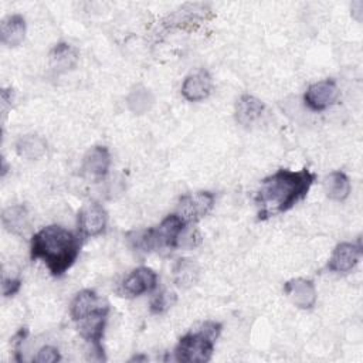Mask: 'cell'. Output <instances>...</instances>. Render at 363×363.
<instances>
[{"mask_svg": "<svg viewBox=\"0 0 363 363\" xmlns=\"http://www.w3.org/2000/svg\"><path fill=\"white\" fill-rule=\"evenodd\" d=\"M315 177L308 169H279L265 177L255 196L258 220H268L291 210L308 194Z\"/></svg>", "mask_w": 363, "mask_h": 363, "instance_id": "cell-1", "label": "cell"}, {"mask_svg": "<svg viewBox=\"0 0 363 363\" xmlns=\"http://www.w3.org/2000/svg\"><path fill=\"white\" fill-rule=\"evenodd\" d=\"M81 248V237L61 225H47L31 238L30 255L43 259L51 275L61 277L75 262Z\"/></svg>", "mask_w": 363, "mask_h": 363, "instance_id": "cell-2", "label": "cell"}, {"mask_svg": "<svg viewBox=\"0 0 363 363\" xmlns=\"http://www.w3.org/2000/svg\"><path fill=\"white\" fill-rule=\"evenodd\" d=\"M221 325L214 320L204 322L197 330L180 337L174 347V359L182 363H204L213 356L216 339L220 336Z\"/></svg>", "mask_w": 363, "mask_h": 363, "instance_id": "cell-3", "label": "cell"}, {"mask_svg": "<svg viewBox=\"0 0 363 363\" xmlns=\"http://www.w3.org/2000/svg\"><path fill=\"white\" fill-rule=\"evenodd\" d=\"M187 224L176 214H169L163 221L152 228L135 233V248L145 252L169 254L177 248L180 233Z\"/></svg>", "mask_w": 363, "mask_h": 363, "instance_id": "cell-4", "label": "cell"}, {"mask_svg": "<svg viewBox=\"0 0 363 363\" xmlns=\"http://www.w3.org/2000/svg\"><path fill=\"white\" fill-rule=\"evenodd\" d=\"M109 305L104 302L99 308H96L92 313H89L86 318L81 319L78 323V332L82 339H85L91 346L94 347L95 353H98L99 359H104V349H102V337L104 330L108 319Z\"/></svg>", "mask_w": 363, "mask_h": 363, "instance_id": "cell-5", "label": "cell"}, {"mask_svg": "<svg viewBox=\"0 0 363 363\" xmlns=\"http://www.w3.org/2000/svg\"><path fill=\"white\" fill-rule=\"evenodd\" d=\"M214 206V194L210 191H196L184 194L177 204L176 214L186 223H197L206 217Z\"/></svg>", "mask_w": 363, "mask_h": 363, "instance_id": "cell-6", "label": "cell"}, {"mask_svg": "<svg viewBox=\"0 0 363 363\" xmlns=\"http://www.w3.org/2000/svg\"><path fill=\"white\" fill-rule=\"evenodd\" d=\"M106 223H108V214L99 203L96 201L85 203L78 211V220H77L78 235L81 238L96 237L105 231Z\"/></svg>", "mask_w": 363, "mask_h": 363, "instance_id": "cell-7", "label": "cell"}, {"mask_svg": "<svg viewBox=\"0 0 363 363\" xmlns=\"http://www.w3.org/2000/svg\"><path fill=\"white\" fill-rule=\"evenodd\" d=\"M157 285V274L147 267L135 268L119 285L118 294L125 298H136L150 292Z\"/></svg>", "mask_w": 363, "mask_h": 363, "instance_id": "cell-8", "label": "cell"}, {"mask_svg": "<svg viewBox=\"0 0 363 363\" xmlns=\"http://www.w3.org/2000/svg\"><path fill=\"white\" fill-rule=\"evenodd\" d=\"M340 91L333 79H323L312 84L305 95L303 102L312 111H325L339 99Z\"/></svg>", "mask_w": 363, "mask_h": 363, "instance_id": "cell-9", "label": "cell"}, {"mask_svg": "<svg viewBox=\"0 0 363 363\" xmlns=\"http://www.w3.org/2000/svg\"><path fill=\"white\" fill-rule=\"evenodd\" d=\"M362 258L360 242H340L332 252L328 262V269L336 274L350 272Z\"/></svg>", "mask_w": 363, "mask_h": 363, "instance_id": "cell-10", "label": "cell"}, {"mask_svg": "<svg viewBox=\"0 0 363 363\" xmlns=\"http://www.w3.org/2000/svg\"><path fill=\"white\" fill-rule=\"evenodd\" d=\"M284 292L289 301L299 309H311L316 303L315 284L305 278H295L284 285Z\"/></svg>", "mask_w": 363, "mask_h": 363, "instance_id": "cell-11", "label": "cell"}, {"mask_svg": "<svg viewBox=\"0 0 363 363\" xmlns=\"http://www.w3.org/2000/svg\"><path fill=\"white\" fill-rule=\"evenodd\" d=\"M213 89V79L206 69H200L184 78L182 85V95L190 102L206 99Z\"/></svg>", "mask_w": 363, "mask_h": 363, "instance_id": "cell-12", "label": "cell"}, {"mask_svg": "<svg viewBox=\"0 0 363 363\" xmlns=\"http://www.w3.org/2000/svg\"><path fill=\"white\" fill-rule=\"evenodd\" d=\"M111 166V155L105 146L91 147L82 157L81 170L91 179H102Z\"/></svg>", "mask_w": 363, "mask_h": 363, "instance_id": "cell-13", "label": "cell"}, {"mask_svg": "<svg viewBox=\"0 0 363 363\" xmlns=\"http://www.w3.org/2000/svg\"><path fill=\"white\" fill-rule=\"evenodd\" d=\"M26 37V20L20 14H11L3 18L0 24V38L7 47H17Z\"/></svg>", "mask_w": 363, "mask_h": 363, "instance_id": "cell-14", "label": "cell"}, {"mask_svg": "<svg viewBox=\"0 0 363 363\" xmlns=\"http://www.w3.org/2000/svg\"><path fill=\"white\" fill-rule=\"evenodd\" d=\"M104 303L102 299L96 295L92 289H82L79 291L69 306V313L74 322H79L81 319L86 318L89 313H92L96 308H99Z\"/></svg>", "mask_w": 363, "mask_h": 363, "instance_id": "cell-15", "label": "cell"}, {"mask_svg": "<svg viewBox=\"0 0 363 363\" xmlns=\"http://www.w3.org/2000/svg\"><path fill=\"white\" fill-rule=\"evenodd\" d=\"M264 109L265 105L261 99L245 94L235 104V119L240 125L248 126L262 115Z\"/></svg>", "mask_w": 363, "mask_h": 363, "instance_id": "cell-16", "label": "cell"}, {"mask_svg": "<svg viewBox=\"0 0 363 363\" xmlns=\"http://www.w3.org/2000/svg\"><path fill=\"white\" fill-rule=\"evenodd\" d=\"M77 61H78L77 50L67 43L57 44L50 52V65L52 71L57 74H62L72 69L77 65Z\"/></svg>", "mask_w": 363, "mask_h": 363, "instance_id": "cell-17", "label": "cell"}, {"mask_svg": "<svg viewBox=\"0 0 363 363\" xmlns=\"http://www.w3.org/2000/svg\"><path fill=\"white\" fill-rule=\"evenodd\" d=\"M200 268L190 258H180L173 265V282L179 288H190L199 281Z\"/></svg>", "mask_w": 363, "mask_h": 363, "instance_id": "cell-18", "label": "cell"}, {"mask_svg": "<svg viewBox=\"0 0 363 363\" xmlns=\"http://www.w3.org/2000/svg\"><path fill=\"white\" fill-rule=\"evenodd\" d=\"M325 191L329 199L336 201H343L350 194V180L349 177L340 172H332L325 179Z\"/></svg>", "mask_w": 363, "mask_h": 363, "instance_id": "cell-19", "label": "cell"}, {"mask_svg": "<svg viewBox=\"0 0 363 363\" xmlns=\"http://www.w3.org/2000/svg\"><path fill=\"white\" fill-rule=\"evenodd\" d=\"M3 225L14 234H24L28 228V214L24 206H11L3 211Z\"/></svg>", "mask_w": 363, "mask_h": 363, "instance_id": "cell-20", "label": "cell"}, {"mask_svg": "<svg viewBox=\"0 0 363 363\" xmlns=\"http://www.w3.org/2000/svg\"><path fill=\"white\" fill-rule=\"evenodd\" d=\"M16 150H17L18 156L28 159V160H34V159H40L41 156H44V153L47 150V143L40 136L27 135V136H23L18 139V142L16 145Z\"/></svg>", "mask_w": 363, "mask_h": 363, "instance_id": "cell-21", "label": "cell"}, {"mask_svg": "<svg viewBox=\"0 0 363 363\" xmlns=\"http://www.w3.org/2000/svg\"><path fill=\"white\" fill-rule=\"evenodd\" d=\"M152 101V95L146 88H138L130 92L128 98V105L135 113H143L146 109H149Z\"/></svg>", "mask_w": 363, "mask_h": 363, "instance_id": "cell-22", "label": "cell"}, {"mask_svg": "<svg viewBox=\"0 0 363 363\" xmlns=\"http://www.w3.org/2000/svg\"><path fill=\"white\" fill-rule=\"evenodd\" d=\"M176 302V294L170 291H162L156 294L150 301V312L155 315L163 313L170 309Z\"/></svg>", "mask_w": 363, "mask_h": 363, "instance_id": "cell-23", "label": "cell"}, {"mask_svg": "<svg viewBox=\"0 0 363 363\" xmlns=\"http://www.w3.org/2000/svg\"><path fill=\"white\" fill-rule=\"evenodd\" d=\"M200 241H201V237L199 231L196 228H187L186 225L184 230L180 233L177 248H194L196 245L200 244Z\"/></svg>", "mask_w": 363, "mask_h": 363, "instance_id": "cell-24", "label": "cell"}, {"mask_svg": "<svg viewBox=\"0 0 363 363\" xmlns=\"http://www.w3.org/2000/svg\"><path fill=\"white\" fill-rule=\"evenodd\" d=\"M61 359L58 349L52 347V346H44L38 350L37 356H35V362L38 363H54L58 362Z\"/></svg>", "mask_w": 363, "mask_h": 363, "instance_id": "cell-25", "label": "cell"}, {"mask_svg": "<svg viewBox=\"0 0 363 363\" xmlns=\"http://www.w3.org/2000/svg\"><path fill=\"white\" fill-rule=\"evenodd\" d=\"M3 295L4 296H13L18 292L20 286H21V281L20 279H4L3 281Z\"/></svg>", "mask_w": 363, "mask_h": 363, "instance_id": "cell-26", "label": "cell"}]
</instances>
